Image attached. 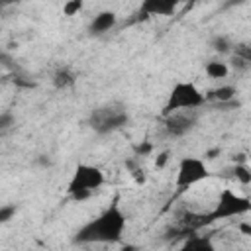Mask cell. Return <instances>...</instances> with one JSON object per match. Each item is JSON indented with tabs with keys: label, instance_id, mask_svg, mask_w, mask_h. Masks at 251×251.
<instances>
[{
	"label": "cell",
	"instance_id": "6da1fadb",
	"mask_svg": "<svg viewBox=\"0 0 251 251\" xmlns=\"http://www.w3.org/2000/svg\"><path fill=\"white\" fill-rule=\"evenodd\" d=\"M127 226V216L122 210L120 204H110L106 210H102L98 216L90 218L86 224H82L75 235L73 241L78 245H112L120 243L124 237Z\"/></svg>",
	"mask_w": 251,
	"mask_h": 251
},
{
	"label": "cell",
	"instance_id": "7a4b0ae2",
	"mask_svg": "<svg viewBox=\"0 0 251 251\" xmlns=\"http://www.w3.org/2000/svg\"><path fill=\"white\" fill-rule=\"evenodd\" d=\"M106 182L104 171L96 165L90 163H80L75 167L69 184H67V192L73 200L80 202V200H88L96 190H100Z\"/></svg>",
	"mask_w": 251,
	"mask_h": 251
},
{
	"label": "cell",
	"instance_id": "3957f363",
	"mask_svg": "<svg viewBox=\"0 0 251 251\" xmlns=\"http://www.w3.org/2000/svg\"><path fill=\"white\" fill-rule=\"evenodd\" d=\"M129 122V112L124 102L112 100L102 106H96L88 116V126L98 135H108L122 129Z\"/></svg>",
	"mask_w": 251,
	"mask_h": 251
},
{
	"label": "cell",
	"instance_id": "277c9868",
	"mask_svg": "<svg viewBox=\"0 0 251 251\" xmlns=\"http://www.w3.org/2000/svg\"><path fill=\"white\" fill-rule=\"evenodd\" d=\"M206 94L190 80H178L173 84L167 102L163 106V116H169L173 112H186V110H198L204 106Z\"/></svg>",
	"mask_w": 251,
	"mask_h": 251
},
{
	"label": "cell",
	"instance_id": "5b68a950",
	"mask_svg": "<svg viewBox=\"0 0 251 251\" xmlns=\"http://www.w3.org/2000/svg\"><path fill=\"white\" fill-rule=\"evenodd\" d=\"M251 210V200L231 188H224L214 204V210L208 214L206 222H218V220H229L237 216H245Z\"/></svg>",
	"mask_w": 251,
	"mask_h": 251
},
{
	"label": "cell",
	"instance_id": "8992f818",
	"mask_svg": "<svg viewBox=\"0 0 251 251\" xmlns=\"http://www.w3.org/2000/svg\"><path fill=\"white\" fill-rule=\"evenodd\" d=\"M208 176H210V169H208L206 161L196 155H186L178 161L175 184L178 190H186V188L206 180Z\"/></svg>",
	"mask_w": 251,
	"mask_h": 251
},
{
	"label": "cell",
	"instance_id": "52a82bcc",
	"mask_svg": "<svg viewBox=\"0 0 251 251\" xmlns=\"http://www.w3.org/2000/svg\"><path fill=\"white\" fill-rule=\"evenodd\" d=\"M198 122V114L196 110H186V112H173L169 116H165V129L169 135L173 137H180L184 133H188Z\"/></svg>",
	"mask_w": 251,
	"mask_h": 251
},
{
	"label": "cell",
	"instance_id": "ba28073f",
	"mask_svg": "<svg viewBox=\"0 0 251 251\" xmlns=\"http://www.w3.org/2000/svg\"><path fill=\"white\" fill-rule=\"evenodd\" d=\"M178 10L176 0H145L141 2L139 14L143 16H173Z\"/></svg>",
	"mask_w": 251,
	"mask_h": 251
},
{
	"label": "cell",
	"instance_id": "9c48e42d",
	"mask_svg": "<svg viewBox=\"0 0 251 251\" xmlns=\"http://www.w3.org/2000/svg\"><path fill=\"white\" fill-rule=\"evenodd\" d=\"M116 24H118L116 12H112V10H102V12H98V14L90 20L88 31H90V35H102V33H108L110 29H114Z\"/></svg>",
	"mask_w": 251,
	"mask_h": 251
},
{
	"label": "cell",
	"instance_id": "30bf717a",
	"mask_svg": "<svg viewBox=\"0 0 251 251\" xmlns=\"http://www.w3.org/2000/svg\"><path fill=\"white\" fill-rule=\"evenodd\" d=\"M176 251H218V249L208 235H190L180 243Z\"/></svg>",
	"mask_w": 251,
	"mask_h": 251
},
{
	"label": "cell",
	"instance_id": "8fae6325",
	"mask_svg": "<svg viewBox=\"0 0 251 251\" xmlns=\"http://www.w3.org/2000/svg\"><path fill=\"white\" fill-rule=\"evenodd\" d=\"M204 73L206 76L214 78V80H222L229 75V65L226 61H220V59H212L204 65Z\"/></svg>",
	"mask_w": 251,
	"mask_h": 251
},
{
	"label": "cell",
	"instance_id": "7c38bea8",
	"mask_svg": "<svg viewBox=\"0 0 251 251\" xmlns=\"http://www.w3.org/2000/svg\"><path fill=\"white\" fill-rule=\"evenodd\" d=\"M73 84H75V75H73L71 69L61 67V69L55 71V75H53V86H55V88L65 90V88H69V86H73Z\"/></svg>",
	"mask_w": 251,
	"mask_h": 251
},
{
	"label": "cell",
	"instance_id": "4fadbf2b",
	"mask_svg": "<svg viewBox=\"0 0 251 251\" xmlns=\"http://www.w3.org/2000/svg\"><path fill=\"white\" fill-rule=\"evenodd\" d=\"M235 94H237L235 86H231V84H222V86H218V88L210 90V94H208V96L224 104V102H231V100L235 98ZM208 96H206V98H208Z\"/></svg>",
	"mask_w": 251,
	"mask_h": 251
},
{
	"label": "cell",
	"instance_id": "5bb4252c",
	"mask_svg": "<svg viewBox=\"0 0 251 251\" xmlns=\"http://www.w3.org/2000/svg\"><path fill=\"white\" fill-rule=\"evenodd\" d=\"M233 176L241 182V184H249L251 182V173H249V167L245 163H237L233 167Z\"/></svg>",
	"mask_w": 251,
	"mask_h": 251
},
{
	"label": "cell",
	"instance_id": "9a60e30c",
	"mask_svg": "<svg viewBox=\"0 0 251 251\" xmlns=\"http://www.w3.org/2000/svg\"><path fill=\"white\" fill-rule=\"evenodd\" d=\"M16 214H18V206L16 204H2L0 206V226L8 224L10 220H14Z\"/></svg>",
	"mask_w": 251,
	"mask_h": 251
},
{
	"label": "cell",
	"instance_id": "2e32d148",
	"mask_svg": "<svg viewBox=\"0 0 251 251\" xmlns=\"http://www.w3.org/2000/svg\"><path fill=\"white\" fill-rule=\"evenodd\" d=\"M212 47H214V51H218V53H227L233 45H231V41H229L226 35H216L214 41H212Z\"/></svg>",
	"mask_w": 251,
	"mask_h": 251
},
{
	"label": "cell",
	"instance_id": "e0dca14e",
	"mask_svg": "<svg viewBox=\"0 0 251 251\" xmlns=\"http://www.w3.org/2000/svg\"><path fill=\"white\" fill-rule=\"evenodd\" d=\"M82 8H84L82 0H69V2L63 4V14L65 16H76Z\"/></svg>",
	"mask_w": 251,
	"mask_h": 251
},
{
	"label": "cell",
	"instance_id": "ac0fdd59",
	"mask_svg": "<svg viewBox=\"0 0 251 251\" xmlns=\"http://www.w3.org/2000/svg\"><path fill=\"white\" fill-rule=\"evenodd\" d=\"M12 126H14V116H12L10 112L0 114V131L8 129V127H12Z\"/></svg>",
	"mask_w": 251,
	"mask_h": 251
},
{
	"label": "cell",
	"instance_id": "d6986e66",
	"mask_svg": "<svg viewBox=\"0 0 251 251\" xmlns=\"http://www.w3.org/2000/svg\"><path fill=\"white\" fill-rule=\"evenodd\" d=\"M169 157H171V151H161L155 159V169H163L169 163Z\"/></svg>",
	"mask_w": 251,
	"mask_h": 251
},
{
	"label": "cell",
	"instance_id": "ffe728a7",
	"mask_svg": "<svg viewBox=\"0 0 251 251\" xmlns=\"http://www.w3.org/2000/svg\"><path fill=\"white\" fill-rule=\"evenodd\" d=\"M131 175H133V178H135V182H137V184H143V182H145V171H143V169H139V167H137V169H133V173H131Z\"/></svg>",
	"mask_w": 251,
	"mask_h": 251
},
{
	"label": "cell",
	"instance_id": "44dd1931",
	"mask_svg": "<svg viewBox=\"0 0 251 251\" xmlns=\"http://www.w3.org/2000/svg\"><path fill=\"white\" fill-rule=\"evenodd\" d=\"M120 251H137V247H135V245H131V243H126Z\"/></svg>",
	"mask_w": 251,
	"mask_h": 251
},
{
	"label": "cell",
	"instance_id": "7402d4cb",
	"mask_svg": "<svg viewBox=\"0 0 251 251\" xmlns=\"http://www.w3.org/2000/svg\"><path fill=\"white\" fill-rule=\"evenodd\" d=\"M241 231H243L245 235H249V233H251V227H249V224H241Z\"/></svg>",
	"mask_w": 251,
	"mask_h": 251
}]
</instances>
